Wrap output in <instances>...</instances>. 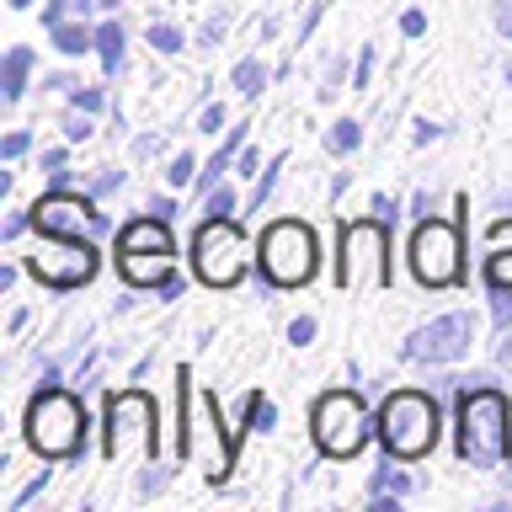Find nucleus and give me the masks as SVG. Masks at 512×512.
Here are the masks:
<instances>
[{
  "label": "nucleus",
  "instance_id": "f257e3e1",
  "mask_svg": "<svg viewBox=\"0 0 512 512\" xmlns=\"http://www.w3.org/2000/svg\"><path fill=\"white\" fill-rule=\"evenodd\" d=\"M459 459L475 464V470H496L512 454V406L496 384H459Z\"/></svg>",
  "mask_w": 512,
  "mask_h": 512
},
{
  "label": "nucleus",
  "instance_id": "f03ea898",
  "mask_svg": "<svg viewBox=\"0 0 512 512\" xmlns=\"http://www.w3.org/2000/svg\"><path fill=\"white\" fill-rule=\"evenodd\" d=\"M86 406L59 390V384H43L27 406V443L38 448L43 459H75L80 443H86Z\"/></svg>",
  "mask_w": 512,
  "mask_h": 512
},
{
  "label": "nucleus",
  "instance_id": "7ed1b4c3",
  "mask_svg": "<svg viewBox=\"0 0 512 512\" xmlns=\"http://www.w3.org/2000/svg\"><path fill=\"white\" fill-rule=\"evenodd\" d=\"M379 443L395 459H422L438 443V400L427 390H395L379 406Z\"/></svg>",
  "mask_w": 512,
  "mask_h": 512
},
{
  "label": "nucleus",
  "instance_id": "20e7f679",
  "mask_svg": "<svg viewBox=\"0 0 512 512\" xmlns=\"http://www.w3.org/2000/svg\"><path fill=\"white\" fill-rule=\"evenodd\" d=\"M256 267L272 288H299L315 278L320 267V246H315V230L299 219H278L267 224L262 240H256Z\"/></svg>",
  "mask_w": 512,
  "mask_h": 512
},
{
  "label": "nucleus",
  "instance_id": "39448f33",
  "mask_svg": "<svg viewBox=\"0 0 512 512\" xmlns=\"http://www.w3.org/2000/svg\"><path fill=\"white\" fill-rule=\"evenodd\" d=\"M390 283V219H352L336 235V288Z\"/></svg>",
  "mask_w": 512,
  "mask_h": 512
},
{
  "label": "nucleus",
  "instance_id": "423d86ee",
  "mask_svg": "<svg viewBox=\"0 0 512 512\" xmlns=\"http://www.w3.org/2000/svg\"><path fill=\"white\" fill-rule=\"evenodd\" d=\"M251 267V246L240 235V224L230 214H208L192 235V272L208 283V288H235Z\"/></svg>",
  "mask_w": 512,
  "mask_h": 512
},
{
  "label": "nucleus",
  "instance_id": "0eeeda50",
  "mask_svg": "<svg viewBox=\"0 0 512 512\" xmlns=\"http://www.w3.org/2000/svg\"><path fill=\"white\" fill-rule=\"evenodd\" d=\"M411 272L427 288H454L464 278V235L454 219H422L411 230Z\"/></svg>",
  "mask_w": 512,
  "mask_h": 512
},
{
  "label": "nucleus",
  "instance_id": "6e6552de",
  "mask_svg": "<svg viewBox=\"0 0 512 512\" xmlns=\"http://www.w3.org/2000/svg\"><path fill=\"white\" fill-rule=\"evenodd\" d=\"M310 432H315V448L326 459H352L358 448L368 443V411L352 390H326L310 411Z\"/></svg>",
  "mask_w": 512,
  "mask_h": 512
},
{
  "label": "nucleus",
  "instance_id": "1a4fd4ad",
  "mask_svg": "<svg viewBox=\"0 0 512 512\" xmlns=\"http://www.w3.org/2000/svg\"><path fill=\"white\" fill-rule=\"evenodd\" d=\"M160 432H155V400L144 390H123L107 400V459L128 454H155Z\"/></svg>",
  "mask_w": 512,
  "mask_h": 512
},
{
  "label": "nucleus",
  "instance_id": "9d476101",
  "mask_svg": "<svg viewBox=\"0 0 512 512\" xmlns=\"http://www.w3.org/2000/svg\"><path fill=\"white\" fill-rule=\"evenodd\" d=\"M27 272L43 288H80L96 278V246L80 235H43V246L27 256Z\"/></svg>",
  "mask_w": 512,
  "mask_h": 512
},
{
  "label": "nucleus",
  "instance_id": "9b49d317",
  "mask_svg": "<svg viewBox=\"0 0 512 512\" xmlns=\"http://www.w3.org/2000/svg\"><path fill=\"white\" fill-rule=\"evenodd\" d=\"M470 342H475V320L454 310V315L427 320L422 331H411L406 358H411V363H459L464 352H470Z\"/></svg>",
  "mask_w": 512,
  "mask_h": 512
},
{
  "label": "nucleus",
  "instance_id": "f8f14e48",
  "mask_svg": "<svg viewBox=\"0 0 512 512\" xmlns=\"http://www.w3.org/2000/svg\"><path fill=\"white\" fill-rule=\"evenodd\" d=\"M32 230L38 235H86V230H107V214L91 208V192L80 198V192L54 187L48 198L32 203Z\"/></svg>",
  "mask_w": 512,
  "mask_h": 512
},
{
  "label": "nucleus",
  "instance_id": "ddd939ff",
  "mask_svg": "<svg viewBox=\"0 0 512 512\" xmlns=\"http://www.w3.org/2000/svg\"><path fill=\"white\" fill-rule=\"evenodd\" d=\"M171 256L176 251H118V272L128 288H166L176 278Z\"/></svg>",
  "mask_w": 512,
  "mask_h": 512
},
{
  "label": "nucleus",
  "instance_id": "4468645a",
  "mask_svg": "<svg viewBox=\"0 0 512 512\" xmlns=\"http://www.w3.org/2000/svg\"><path fill=\"white\" fill-rule=\"evenodd\" d=\"M118 251H176V235L160 214H144V219H128L118 230Z\"/></svg>",
  "mask_w": 512,
  "mask_h": 512
},
{
  "label": "nucleus",
  "instance_id": "2eb2a0df",
  "mask_svg": "<svg viewBox=\"0 0 512 512\" xmlns=\"http://www.w3.org/2000/svg\"><path fill=\"white\" fill-rule=\"evenodd\" d=\"M27 70H32V48L16 43L11 54H6V64H0V96H6V102H22V91H27Z\"/></svg>",
  "mask_w": 512,
  "mask_h": 512
},
{
  "label": "nucleus",
  "instance_id": "dca6fc26",
  "mask_svg": "<svg viewBox=\"0 0 512 512\" xmlns=\"http://www.w3.org/2000/svg\"><path fill=\"white\" fill-rule=\"evenodd\" d=\"M240 139H246V123H240V128H230V134H224V144L214 150V160H208V171L198 176V187H203V192H214V176H219L224 166H230L235 155H240Z\"/></svg>",
  "mask_w": 512,
  "mask_h": 512
},
{
  "label": "nucleus",
  "instance_id": "f3484780",
  "mask_svg": "<svg viewBox=\"0 0 512 512\" xmlns=\"http://www.w3.org/2000/svg\"><path fill=\"white\" fill-rule=\"evenodd\" d=\"M96 54H102L107 75L123 70V27H118V22H102V27H96Z\"/></svg>",
  "mask_w": 512,
  "mask_h": 512
},
{
  "label": "nucleus",
  "instance_id": "a211bd4d",
  "mask_svg": "<svg viewBox=\"0 0 512 512\" xmlns=\"http://www.w3.org/2000/svg\"><path fill=\"white\" fill-rule=\"evenodd\" d=\"M262 86H267V64L262 59H240L235 64V91L240 96H262Z\"/></svg>",
  "mask_w": 512,
  "mask_h": 512
},
{
  "label": "nucleus",
  "instance_id": "6ab92c4d",
  "mask_svg": "<svg viewBox=\"0 0 512 512\" xmlns=\"http://www.w3.org/2000/svg\"><path fill=\"white\" fill-rule=\"evenodd\" d=\"M54 48L59 54H86V48H96V32H86V27H54Z\"/></svg>",
  "mask_w": 512,
  "mask_h": 512
},
{
  "label": "nucleus",
  "instance_id": "aec40b11",
  "mask_svg": "<svg viewBox=\"0 0 512 512\" xmlns=\"http://www.w3.org/2000/svg\"><path fill=\"white\" fill-rule=\"evenodd\" d=\"M358 139H363V123H352V118H342V123L326 128V144H331L336 155H352V150H358Z\"/></svg>",
  "mask_w": 512,
  "mask_h": 512
},
{
  "label": "nucleus",
  "instance_id": "412c9836",
  "mask_svg": "<svg viewBox=\"0 0 512 512\" xmlns=\"http://www.w3.org/2000/svg\"><path fill=\"white\" fill-rule=\"evenodd\" d=\"M272 422H278L272 400H267V395H246V432H267Z\"/></svg>",
  "mask_w": 512,
  "mask_h": 512
},
{
  "label": "nucleus",
  "instance_id": "4be33fe9",
  "mask_svg": "<svg viewBox=\"0 0 512 512\" xmlns=\"http://www.w3.org/2000/svg\"><path fill=\"white\" fill-rule=\"evenodd\" d=\"M486 283H491V288H512V246H502V251L486 256Z\"/></svg>",
  "mask_w": 512,
  "mask_h": 512
},
{
  "label": "nucleus",
  "instance_id": "5701e85b",
  "mask_svg": "<svg viewBox=\"0 0 512 512\" xmlns=\"http://www.w3.org/2000/svg\"><path fill=\"white\" fill-rule=\"evenodd\" d=\"M150 48H155V54H182V48H187V38H182L176 27L155 22V27H150Z\"/></svg>",
  "mask_w": 512,
  "mask_h": 512
},
{
  "label": "nucleus",
  "instance_id": "b1692460",
  "mask_svg": "<svg viewBox=\"0 0 512 512\" xmlns=\"http://www.w3.org/2000/svg\"><path fill=\"white\" fill-rule=\"evenodd\" d=\"M278 171H283V155H278V160H267V166H262V182H256V192H251V208H262V203H267V192L278 187Z\"/></svg>",
  "mask_w": 512,
  "mask_h": 512
},
{
  "label": "nucleus",
  "instance_id": "393cba45",
  "mask_svg": "<svg viewBox=\"0 0 512 512\" xmlns=\"http://www.w3.org/2000/svg\"><path fill=\"white\" fill-rule=\"evenodd\" d=\"M192 176H198V160H192V155H176L171 166H166V182H171V187H187Z\"/></svg>",
  "mask_w": 512,
  "mask_h": 512
},
{
  "label": "nucleus",
  "instance_id": "a878e982",
  "mask_svg": "<svg viewBox=\"0 0 512 512\" xmlns=\"http://www.w3.org/2000/svg\"><path fill=\"white\" fill-rule=\"evenodd\" d=\"M118 187H123V171L118 166H102V176H91L86 192H91V198H107V192H118Z\"/></svg>",
  "mask_w": 512,
  "mask_h": 512
},
{
  "label": "nucleus",
  "instance_id": "bb28decb",
  "mask_svg": "<svg viewBox=\"0 0 512 512\" xmlns=\"http://www.w3.org/2000/svg\"><path fill=\"white\" fill-rule=\"evenodd\" d=\"M491 315H496V326H512V288H491Z\"/></svg>",
  "mask_w": 512,
  "mask_h": 512
},
{
  "label": "nucleus",
  "instance_id": "cd10ccee",
  "mask_svg": "<svg viewBox=\"0 0 512 512\" xmlns=\"http://www.w3.org/2000/svg\"><path fill=\"white\" fill-rule=\"evenodd\" d=\"M374 491H390V496H406V491H411V480H406V475H400V470H379V475H374Z\"/></svg>",
  "mask_w": 512,
  "mask_h": 512
},
{
  "label": "nucleus",
  "instance_id": "c85d7f7f",
  "mask_svg": "<svg viewBox=\"0 0 512 512\" xmlns=\"http://www.w3.org/2000/svg\"><path fill=\"white\" fill-rule=\"evenodd\" d=\"M86 134H91V112H86V107H75L70 118H64V139H75V144H80Z\"/></svg>",
  "mask_w": 512,
  "mask_h": 512
},
{
  "label": "nucleus",
  "instance_id": "c756f323",
  "mask_svg": "<svg viewBox=\"0 0 512 512\" xmlns=\"http://www.w3.org/2000/svg\"><path fill=\"white\" fill-rule=\"evenodd\" d=\"M368 80H374V48H363V54H358V70H352V91H368Z\"/></svg>",
  "mask_w": 512,
  "mask_h": 512
},
{
  "label": "nucleus",
  "instance_id": "7c9ffc66",
  "mask_svg": "<svg viewBox=\"0 0 512 512\" xmlns=\"http://www.w3.org/2000/svg\"><path fill=\"white\" fill-rule=\"evenodd\" d=\"M208 214H235V192L230 187H214V192H208Z\"/></svg>",
  "mask_w": 512,
  "mask_h": 512
},
{
  "label": "nucleus",
  "instance_id": "2f4dec72",
  "mask_svg": "<svg viewBox=\"0 0 512 512\" xmlns=\"http://www.w3.org/2000/svg\"><path fill=\"white\" fill-rule=\"evenodd\" d=\"M486 246H491V251H502V246H512V219H496V224H491Z\"/></svg>",
  "mask_w": 512,
  "mask_h": 512
},
{
  "label": "nucleus",
  "instance_id": "473e14b6",
  "mask_svg": "<svg viewBox=\"0 0 512 512\" xmlns=\"http://www.w3.org/2000/svg\"><path fill=\"white\" fill-rule=\"evenodd\" d=\"M70 102H75V107H86V112H96V107H102V91H96V86H75V91H70Z\"/></svg>",
  "mask_w": 512,
  "mask_h": 512
},
{
  "label": "nucleus",
  "instance_id": "72a5a7b5",
  "mask_svg": "<svg viewBox=\"0 0 512 512\" xmlns=\"http://www.w3.org/2000/svg\"><path fill=\"white\" fill-rule=\"evenodd\" d=\"M310 336H315V320H310V315H299L294 326H288V342H294V347H304Z\"/></svg>",
  "mask_w": 512,
  "mask_h": 512
},
{
  "label": "nucleus",
  "instance_id": "f704fd0d",
  "mask_svg": "<svg viewBox=\"0 0 512 512\" xmlns=\"http://www.w3.org/2000/svg\"><path fill=\"white\" fill-rule=\"evenodd\" d=\"M400 32H406V38H422V32H427V16H422V11H406V16H400Z\"/></svg>",
  "mask_w": 512,
  "mask_h": 512
},
{
  "label": "nucleus",
  "instance_id": "c9c22d12",
  "mask_svg": "<svg viewBox=\"0 0 512 512\" xmlns=\"http://www.w3.org/2000/svg\"><path fill=\"white\" fill-rule=\"evenodd\" d=\"M496 32H502V38H512V0H496Z\"/></svg>",
  "mask_w": 512,
  "mask_h": 512
},
{
  "label": "nucleus",
  "instance_id": "e433bc0d",
  "mask_svg": "<svg viewBox=\"0 0 512 512\" xmlns=\"http://www.w3.org/2000/svg\"><path fill=\"white\" fill-rule=\"evenodd\" d=\"M0 155H6V160L27 155V134H22V128H16V134H6V144H0Z\"/></svg>",
  "mask_w": 512,
  "mask_h": 512
},
{
  "label": "nucleus",
  "instance_id": "4c0bfd02",
  "mask_svg": "<svg viewBox=\"0 0 512 512\" xmlns=\"http://www.w3.org/2000/svg\"><path fill=\"white\" fill-rule=\"evenodd\" d=\"M224 123V107L214 102V107H203V118H198V128H203V134H214V128Z\"/></svg>",
  "mask_w": 512,
  "mask_h": 512
},
{
  "label": "nucleus",
  "instance_id": "58836bf2",
  "mask_svg": "<svg viewBox=\"0 0 512 512\" xmlns=\"http://www.w3.org/2000/svg\"><path fill=\"white\" fill-rule=\"evenodd\" d=\"M43 486H48V475H38V480H32V486H27L22 496H16V507H11V512H22V507L32 502V496H43Z\"/></svg>",
  "mask_w": 512,
  "mask_h": 512
},
{
  "label": "nucleus",
  "instance_id": "ea45409f",
  "mask_svg": "<svg viewBox=\"0 0 512 512\" xmlns=\"http://www.w3.org/2000/svg\"><path fill=\"white\" fill-rule=\"evenodd\" d=\"M219 38H224V16H208V27H203V43L214 48Z\"/></svg>",
  "mask_w": 512,
  "mask_h": 512
},
{
  "label": "nucleus",
  "instance_id": "a19ab883",
  "mask_svg": "<svg viewBox=\"0 0 512 512\" xmlns=\"http://www.w3.org/2000/svg\"><path fill=\"white\" fill-rule=\"evenodd\" d=\"M59 16H64V0H43V22L59 27Z\"/></svg>",
  "mask_w": 512,
  "mask_h": 512
},
{
  "label": "nucleus",
  "instance_id": "79ce46f5",
  "mask_svg": "<svg viewBox=\"0 0 512 512\" xmlns=\"http://www.w3.org/2000/svg\"><path fill=\"white\" fill-rule=\"evenodd\" d=\"M256 171H262V155L246 150V155H240V176H256Z\"/></svg>",
  "mask_w": 512,
  "mask_h": 512
},
{
  "label": "nucleus",
  "instance_id": "37998d69",
  "mask_svg": "<svg viewBox=\"0 0 512 512\" xmlns=\"http://www.w3.org/2000/svg\"><path fill=\"white\" fill-rule=\"evenodd\" d=\"M438 134H443L438 123H416V144H432V139H438Z\"/></svg>",
  "mask_w": 512,
  "mask_h": 512
},
{
  "label": "nucleus",
  "instance_id": "c03bdc74",
  "mask_svg": "<svg viewBox=\"0 0 512 512\" xmlns=\"http://www.w3.org/2000/svg\"><path fill=\"white\" fill-rule=\"evenodd\" d=\"M374 214L379 219H395V198H374Z\"/></svg>",
  "mask_w": 512,
  "mask_h": 512
},
{
  "label": "nucleus",
  "instance_id": "a18cd8bd",
  "mask_svg": "<svg viewBox=\"0 0 512 512\" xmlns=\"http://www.w3.org/2000/svg\"><path fill=\"white\" fill-rule=\"evenodd\" d=\"M32 6V0H11V11H27Z\"/></svg>",
  "mask_w": 512,
  "mask_h": 512
},
{
  "label": "nucleus",
  "instance_id": "49530a36",
  "mask_svg": "<svg viewBox=\"0 0 512 512\" xmlns=\"http://www.w3.org/2000/svg\"><path fill=\"white\" fill-rule=\"evenodd\" d=\"M507 86H512V59H507Z\"/></svg>",
  "mask_w": 512,
  "mask_h": 512
},
{
  "label": "nucleus",
  "instance_id": "de8ad7c7",
  "mask_svg": "<svg viewBox=\"0 0 512 512\" xmlns=\"http://www.w3.org/2000/svg\"><path fill=\"white\" fill-rule=\"evenodd\" d=\"M102 6H123V0H102Z\"/></svg>",
  "mask_w": 512,
  "mask_h": 512
}]
</instances>
